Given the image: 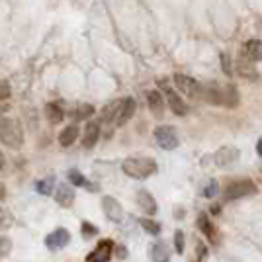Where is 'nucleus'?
Masks as SVG:
<instances>
[{"instance_id":"obj_1","label":"nucleus","mask_w":262,"mask_h":262,"mask_svg":"<svg viewBox=\"0 0 262 262\" xmlns=\"http://www.w3.org/2000/svg\"><path fill=\"white\" fill-rule=\"evenodd\" d=\"M121 170L129 176V178L145 180V178L153 176L159 170V166L155 163V159H149V157H129V159L123 161Z\"/></svg>"},{"instance_id":"obj_2","label":"nucleus","mask_w":262,"mask_h":262,"mask_svg":"<svg viewBox=\"0 0 262 262\" xmlns=\"http://www.w3.org/2000/svg\"><path fill=\"white\" fill-rule=\"evenodd\" d=\"M0 143H4L10 149H20L24 143V131L18 121L10 118L0 120Z\"/></svg>"},{"instance_id":"obj_3","label":"nucleus","mask_w":262,"mask_h":262,"mask_svg":"<svg viewBox=\"0 0 262 262\" xmlns=\"http://www.w3.org/2000/svg\"><path fill=\"white\" fill-rule=\"evenodd\" d=\"M258 192V186L252 182L251 178H241V180H233L225 186L223 192V202H235V200H243V198L254 196Z\"/></svg>"},{"instance_id":"obj_4","label":"nucleus","mask_w":262,"mask_h":262,"mask_svg":"<svg viewBox=\"0 0 262 262\" xmlns=\"http://www.w3.org/2000/svg\"><path fill=\"white\" fill-rule=\"evenodd\" d=\"M157 84L163 90V96L166 100V104H168V108L172 110V114H176V116H186L188 114V104L178 96V92L168 84V80L166 78H159Z\"/></svg>"},{"instance_id":"obj_5","label":"nucleus","mask_w":262,"mask_h":262,"mask_svg":"<svg viewBox=\"0 0 262 262\" xmlns=\"http://www.w3.org/2000/svg\"><path fill=\"white\" fill-rule=\"evenodd\" d=\"M155 141L157 145L164 149V151H174L176 147H178V133L172 125H159L157 129H155Z\"/></svg>"},{"instance_id":"obj_6","label":"nucleus","mask_w":262,"mask_h":262,"mask_svg":"<svg viewBox=\"0 0 262 262\" xmlns=\"http://www.w3.org/2000/svg\"><path fill=\"white\" fill-rule=\"evenodd\" d=\"M172 82H174L176 90L180 94H184L186 98L200 100V86H202V82H198L196 78L188 77V75H174Z\"/></svg>"},{"instance_id":"obj_7","label":"nucleus","mask_w":262,"mask_h":262,"mask_svg":"<svg viewBox=\"0 0 262 262\" xmlns=\"http://www.w3.org/2000/svg\"><path fill=\"white\" fill-rule=\"evenodd\" d=\"M239 157H241V151L237 149V147L225 145V147H221V149L215 151V155H213V163H215V166H219V168H227V166L237 163Z\"/></svg>"},{"instance_id":"obj_8","label":"nucleus","mask_w":262,"mask_h":262,"mask_svg":"<svg viewBox=\"0 0 262 262\" xmlns=\"http://www.w3.org/2000/svg\"><path fill=\"white\" fill-rule=\"evenodd\" d=\"M102 209H104V215L110 221H114V223H120L121 219H123V208H121V204L116 198L112 196L102 198Z\"/></svg>"},{"instance_id":"obj_9","label":"nucleus","mask_w":262,"mask_h":262,"mask_svg":"<svg viewBox=\"0 0 262 262\" xmlns=\"http://www.w3.org/2000/svg\"><path fill=\"white\" fill-rule=\"evenodd\" d=\"M112 252H114V243L110 239H102L98 245H96V249L86 256V260L88 262H110Z\"/></svg>"},{"instance_id":"obj_10","label":"nucleus","mask_w":262,"mask_h":262,"mask_svg":"<svg viewBox=\"0 0 262 262\" xmlns=\"http://www.w3.org/2000/svg\"><path fill=\"white\" fill-rule=\"evenodd\" d=\"M147 106L151 110L155 118H163L164 116V106H166V100H164L163 92L161 90H147Z\"/></svg>"},{"instance_id":"obj_11","label":"nucleus","mask_w":262,"mask_h":262,"mask_svg":"<svg viewBox=\"0 0 262 262\" xmlns=\"http://www.w3.org/2000/svg\"><path fill=\"white\" fill-rule=\"evenodd\" d=\"M135 110H137V102L133 98H123L120 104V110H118V118H116V127H121L125 125L127 121L135 116Z\"/></svg>"},{"instance_id":"obj_12","label":"nucleus","mask_w":262,"mask_h":262,"mask_svg":"<svg viewBox=\"0 0 262 262\" xmlns=\"http://www.w3.org/2000/svg\"><path fill=\"white\" fill-rule=\"evenodd\" d=\"M237 73H239L243 78L247 80H258V71L254 67V61H251L245 53H239V59H237Z\"/></svg>"},{"instance_id":"obj_13","label":"nucleus","mask_w":262,"mask_h":262,"mask_svg":"<svg viewBox=\"0 0 262 262\" xmlns=\"http://www.w3.org/2000/svg\"><path fill=\"white\" fill-rule=\"evenodd\" d=\"M69 241H71V233L67 229H63V227H59V229H55L53 233H49V235L45 237V245H47V249L57 251V249L67 247Z\"/></svg>"},{"instance_id":"obj_14","label":"nucleus","mask_w":262,"mask_h":262,"mask_svg":"<svg viewBox=\"0 0 262 262\" xmlns=\"http://www.w3.org/2000/svg\"><path fill=\"white\" fill-rule=\"evenodd\" d=\"M198 227H200V231L204 233V237H206L211 245H219V231H217V227L211 223V219H209L206 213H202V215L198 217Z\"/></svg>"},{"instance_id":"obj_15","label":"nucleus","mask_w":262,"mask_h":262,"mask_svg":"<svg viewBox=\"0 0 262 262\" xmlns=\"http://www.w3.org/2000/svg\"><path fill=\"white\" fill-rule=\"evenodd\" d=\"M239 90L235 84H221V104L219 106H225V108H237L239 106Z\"/></svg>"},{"instance_id":"obj_16","label":"nucleus","mask_w":262,"mask_h":262,"mask_svg":"<svg viewBox=\"0 0 262 262\" xmlns=\"http://www.w3.org/2000/svg\"><path fill=\"white\" fill-rule=\"evenodd\" d=\"M137 206L145 215H155L157 213V200L149 190H139L137 192Z\"/></svg>"},{"instance_id":"obj_17","label":"nucleus","mask_w":262,"mask_h":262,"mask_svg":"<svg viewBox=\"0 0 262 262\" xmlns=\"http://www.w3.org/2000/svg\"><path fill=\"white\" fill-rule=\"evenodd\" d=\"M100 139V123L98 121H88L84 133H82V147L84 149H92Z\"/></svg>"},{"instance_id":"obj_18","label":"nucleus","mask_w":262,"mask_h":262,"mask_svg":"<svg viewBox=\"0 0 262 262\" xmlns=\"http://www.w3.org/2000/svg\"><path fill=\"white\" fill-rule=\"evenodd\" d=\"M55 202L59 206H63V208H71L73 202H75V190L71 186L61 184L57 188V192H55Z\"/></svg>"},{"instance_id":"obj_19","label":"nucleus","mask_w":262,"mask_h":262,"mask_svg":"<svg viewBox=\"0 0 262 262\" xmlns=\"http://www.w3.org/2000/svg\"><path fill=\"white\" fill-rule=\"evenodd\" d=\"M78 133H80V129H78L77 123L67 125L65 129L59 133V143H61V147H71V145L78 139Z\"/></svg>"},{"instance_id":"obj_20","label":"nucleus","mask_w":262,"mask_h":262,"mask_svg":"<svg viewBox=\"0 0 262 262\" xmlns=\"http://www.w3.org/2000/svg\"><path fill=\"white\" fill-rule=\"evenodd\" d=\"M243 53L247 55L251 61H262V41L260 39H249L245 47H243Z\"/></svg>"},{"instance_id":"obj_21","label":"nucleus","mask_w":262,"mask_h":262,"mask_svg":"<svg viewBox=\"0 0 262 262\" xmlns=\"http://www.w3.org/2000/svg\"><path fill=\"white\" fill-rule=\"evenodd\" d=\"M120 104H121V100H114V102H110L108 106H104V110L100 112V121H102V123H116Z\"/></svg>"},{"instance_id":"obj_22","label":"nucleus","mask_w":262,"mask_h":262,"mask_svg":"<svg viewBox=\"0 0 262 262\" xmlns=\"http://www.w3.org/2000/svg\"><path fill=\"white\" fill-rule=\"evenodd\" d=\"M151 256H153V262H170V249H168V245L163 243V241L155 243Z\"/></svg>"},{"instance_id":"obj_23","label":"nucleus","mask_w":262,"mask_h":262,"mask_svg":"<svg viewBox=\"0 0 262 262\" xmlns=\"http://www.w3.org/2000/svg\"><path fill=\"white\" fill-rule=\"evenodd\" d=\"M45 116H47V120L51 121V123H61L63 118H65V112H63V108L57 102H51V104L45 106Z\"/></svg>"},{"instance_id":"obj_24","label":"nucleus","mask_w":262,"mask_h":262,"mask_svg":"<svg viewBox=\"0 0 262 262\" xmlns=\"http://www.w3.org/2000/svg\"><path fill=\"white\" fill-rule=\"evenodd\" d=\"M53 186H55V180L49 176V178H43V180H39V182L35 184V192L41 194V196H49V194L53 192Z\"/></svg>"},{"instance_id":"obj_25","label":"nucleus","mask_w":262,"mask_h":262,"mask_svg":"<svg viewBox=\"0 0 262 262\" xmlns=\"http://www.w3.org/2000/svg\"><path fill=\"white\" fill-rule=\"evenodd\" d=\"M90 116H94V106H90V104H82V106H78L75 112H73V118L75 120H88Z\"/></svg>"},{"instance_id":"obj_26","label":"nucleus","mask_w":262,"mask_h":262,"mask_svg":"<svg viewBox=\"0 0 262 262\" xmlns=\"http://www.w3.org/2000/svg\"><path fill=\"white\" fill-rule=\"evenodd\" d=\"M139 223H141V227L149 235H159L161 233V225L157 223V221H153V219H147V217H143V219H139Z\"/></svg>"},{"instance_id":"obj_27","label":"nucleus","mask_w":262,"mask_h":262,"mask_svg":"<svg viewBox=\"0 0 262 262\" xmlns=\"http://www.w3.org/2000/svg\"><path fill=\"white\" fill-rule=\"evenodd\" d=\"M69 182L73 186H88V180L84 178L82 172H78L77 168H73V170H69Z\"/></svg>"},{"instance_id":"obj_28","label":"nucleus","mask_w":262,"mask_h":262,"mask_svg":"<svg viewBox=\"0 0 262 262\" xmlns=\"http://www.w3.org/2000/svg\"><path fill=\"white\" fill-rule=\"evenodd\" d=\"M219 194V184L217 180H209L208 184L204 186V190H202V196L211 200V198H215Z\"/></svg>"},{"instance_id":"obj_29","label":"nucleus","mask_w":262,"mask_h":262,"mask_svg":"<svg viewBox=\"0 0 262 262\" xmlns=\"http://www.w3.org/2000/svg\"><path fill=\"white\" fill-rule=\"evenodd\" d=\"M219 61H221V69H223V73L231 77L233 75V63H231V57L229 53H221L219 55Z\"/></svg>"},{"instance_id":"obj_30","label":"nucleus","mask_w":262,"mask_h":262,"mask_svg":"<svg viewBox=\"0 0 262 262\" xmlns=\"http://www.w3.org/2000/svg\"><path fill=\"white\" fill-rule=\"evenodd\" d=\"M14 223V215L8 209H0V229H8Z\"/></svg>"},{"instance_id":"obj_31","label":"nucleus","mask_w":262,"mask_h":262,"mask_svg":"<svg viewBox=\"0 0 262 262\" xmlns=\"http://www.w3.org/2000/svg\"><path fill=\"white\" fill-rule=\"evenodd\" d=\"M12 251V241L8 237H0V258L8 256Z\"/></svg>"},{"instance_id":"obj_32","label":"nucleus","mask_w":262,"mask_h":262,"mask_svg":"<svg viewBox=\"0 0 262 262\" xmlns=\"http://www.w3.org/2000/svg\"><path fill=\"white\" fill-rule=\"evenodd\" d=\"M174 249L178 254H182L184 252V231H176L174 233Z\"/></svg>"},{"instance_id":"obj_33","label":"nucleus","mask_w":262,"mask_h":262,"mask_svg":"<svg viewBox=\"0 0 262 262\" xmlns=\"http://www.w3.org/2000/svg\"><path fill=\"white\" fill-rule=\"evenodd\" d=\"M12 94L10 90V84L6 82V80H0V102H4V100H8Z\"/></svg>"},{"instance_id":"obj_34","label":"nucleus","mask_w":262,"mask_h":262,"mask_svg":"<svg viewBox=\"0 0 262 262\" xmlns=\"http://www.w3.org/2000/svg\"><path fill=\"white\" fill-rule=\"evenodd\" d=\"M98 233V229L92 225V223H88V221H82V235L84 237H94Z\"/></svg>"},{"instance_id":"obj_35","label":"nucleus","mask_w":262,"mask_h":262,"mask_svg":"<svg viewBox=\"0 0 262 262\" xmlns=\"http://www.w3.org/2000/svg\"><path fill=\"white\" fill-rule=\"evenodd\" d=\"M6 198V186L4 184H0V202Z\"/></svg>"},{"instance_id":"obj_36","label":"nucleus","mask_w":262,"mask_h":262,"mask_svg":"<svg viewBox=\"0 0 262 262\" xmlns=\"http://www.w3.org/2000/svg\"><path fill=\"white\" fill-rule=\"evenodd\" d=\"M4 163H6V159H4V155H2V151H0V170L4 168Z\"/></svg>"},{"instance_id":"obj_37","label":"nucleus","mask_w":262,"mask_h":262,"mask_svg":"<svg viewBox=\"0 0 262 262\" xmlns=\"http://www.w3.org/2000/svg\"><path fill=\"white\" fill-rule=\"evenodd\" d=\"M256 153H258L262 157V139L258 143H256Z\"/></svg>"},{"instance_id":"obj_38","label":"nucleus","mask_w":262,"mask_h":262,"mask_svg":"<svg viewBox=\"0 0 262 262\" xmlns=\"http://www.w3.org/2000/svg\"><path fill=\"white\" fill-rule=\"evenodd\" d=\"M6 110H8V106H0V116H2V114H4Z\"/></svg>"}]
</instances>
